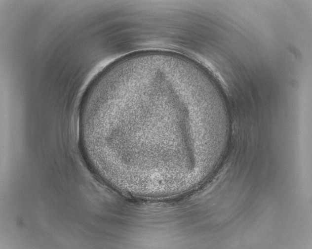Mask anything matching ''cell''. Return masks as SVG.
<instances>
[{
	"instance_id": "cell-1",
	"label": "cell",
	"mask_w": 312,
	"mask_h": 249,
	"mask_svg": "<svg viewBox=\"0 0 312 249\" xmlns=\"http://www.w3.org/2000/svg\"><path fill=\"white\" fill-rule=\"evenodd\" d=\"M110 135L132 166L161 173L178 170L200 158L211 129L205 111L164 94L132 98L108 110Z\"/></svg>"
}]
</instances>
